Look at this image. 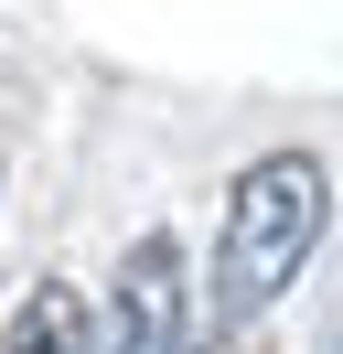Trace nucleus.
Instances as JSON below:
<instances>
[{
	"instance_id": "f257e3e1",
	"label": "nucleus",
	"mask_w": 343,
	"mask_h": 354,
	"mask_svg": "<svg viewBox=\"0 0 343 354\" xmlns=\"http://www.w3.org/2000/svg\"><path fill=\"white\" fill-rule=\"evenodd\" d=\"M322 215H333V183H322V151H268L236 172L225 194V236H214V279H204V333H247L268 301H290L300 268L322 247Z\"/></svg>"
},
{
	"instance_id": "f03ea898",
	"label": "nucleus",
	"mask_w": 343,
	"mask_h": 354,
	"mask_svg": "<svg viewBox=\"0 0 343 354\" xmlns=\"http://www.w3.org/2000/svg\"><path fill=\"white\" fill-rule=\"evenodd\" d=\"M183 344H193V268H183V236L150 225V236L118 258L107 344H97V354H183Z\"/></svg>"
},
{
	"instance_id": "7ed1b4c3",
	"label": "nucleus",
	"mask_w": 343,
	"mask_h": 354,
	"mask_svg": "<svg viewBox=\"0 0 343 354\" xmlns=\"http://www.w3.org/2000/svg\"><path fill=\"white\" fill-rule=\"evenodd\" d=\"M86 344H97V333H86V301L64 279H43L33 301L11 311V333H0V354H86Z\"/></svg>"
},
{
	"instance_id": "20e7f679",
	"label": "nucleus",
	"mask_w": 343,
	"mask_h": 354,
	"mask_svg": "<svg viewBox=\"0 0 343 354\" xmlns=\"http://www.w3.org/2000/svg\"><path fill=\"white\" fill-rule=\"evenodd\" d=\"M204 354H257V344H247V333H214V344H204Z\"/></svg>"
}]
</instances>
